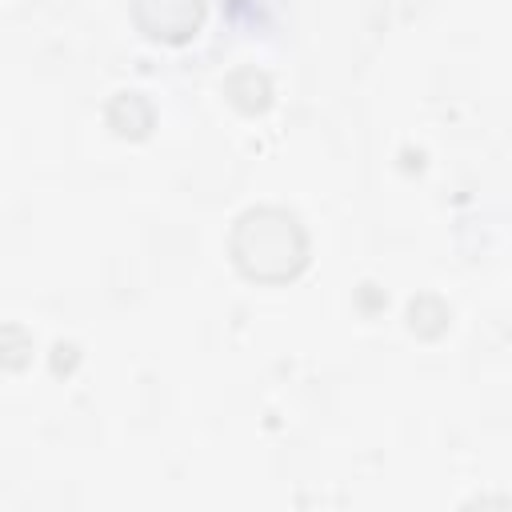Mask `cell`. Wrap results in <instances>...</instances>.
I'll use <instances>...</instances> for the list:
<instances>
[{"label":"cell","instance_id":"cell-1","mask_svg":"<svg viewBox=\"0 0 512 512\" xmlns=\"http://www.w3.org/2000/svg\"><path fill=\"white\" fill-rule=\"evenodd\" d=\"M232 260L248 280H264V284H280L292 280L304 260H308V232L300 228V220L288 208L276 204H260L248 208L232 236H228Z\"/></svg>","mask_w":512,"mask_h":512},{"label":"cell","instance_id":"cell-2","mask_svg":"<svg viewBox=\"0 0 512 512\" xmlns=\"http://www.w3.org/2000/svg\"><path fill=\"white\" fill-rule=\"evenodd\" d=\"M136 24L164 44H184L204 20V0H132Z\"/></svg>","mask_w":512,"mask_h":512},{"label":"cell","instance_id":"cell-3","mask_svg":"<svg viewBox=\"0 0 512 512\" xmlns=\"http://www.w3.org/2000/svg\"><path fill=\"white\" fill-rule=\"evenodd\" d=\"M224 92H228V100H232L240 112H264V108L272 104V84H268V76L256 72V68L232 72L228 84H224Z\"/></svg>","mask_w":512,"mask_h":512}]
</instances>
